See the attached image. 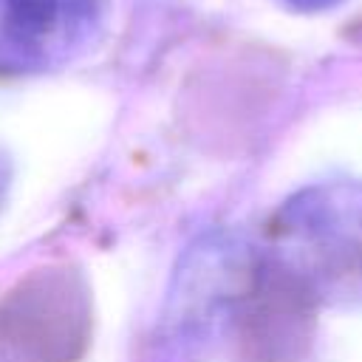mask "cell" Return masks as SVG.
Segmentation results:
<instances>
[{
    "label": "cell",
    "instance_id": "cell-1",
    "mask_svg": "<svg viewBox=\"0 0 362 362\" xmlns=\"http://www.w3.org/2000/svg\"><path fill=\"white\" fill-rule=\"evenodd\" d=\"M0 331L28 362H74L88 337L85 294L68 272L48 269L8 297Z\"/></svg>",
    "mask_w": 362,
    "mask_h": 362
},
{
    "label": "cell",
    "instance_id": "cell-2",
    "mask_svg": "<svg viewBox=\"0 0 362 362\" xmlns=\"http://www.w3.org/2000/svg\"><path fill=\"white\" fill-rule=\"evenodd\" d=\"M99 11L102 0H0V57L42 65L79 42Z\"/></svg>",
    "mask_w": 362,
    "mask_h": 362
},
{
    "label": "cell",
    "instance_id": "cell-3",
    "mask_svg": "<svg viewBox=\"0 0 362 362\" xmlns=\"http://www.w3.org/2000/svg\"><path fill=\"white\" fill-rule=\"evenodd\" d=\"M348 263H351V272L362 277V187H356L354 204H351V221H348Z\"/></svg>",
    "mask_w": 362,
    "mask_h": 362
},
{
    "label": "cell",
    "instance_id": "cell-4",
    "mask_svg": "<svg viewBox=\"0 0 362 362\" xmlns=\"http://www.w3.org/2000/svg\"><path fill=\"white\" fill-rule=\"evenodd\" d=\"M280 3L294 11H303V14H317V11H328V8L339 6L342 0H280Z\"/></svg>",
    "mask_w": 362,
    "mask_h": 362
}]
</instances>
